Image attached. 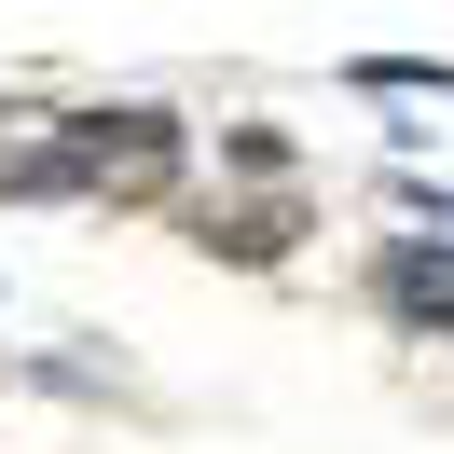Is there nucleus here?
Segmentation results:
<instances>
[{"label": "nucleus", "instance_id": "1", "mask_svg": "<svg viewBox=\"0 0 454 454\" xmlns=\"http://www.w3.org/2000/svg\"><path fill=\"white\" fill-rule=\"evenodd\" d=\"M14 193H111V207H152L179 179V124L166 111H83V124H56L42 152H14Z\"/></svg>", "mask_w": 454, "mask_h": 454}, {"label": "nucleus", "instance_id": "2", "mask_svg": "<svg viewBox=\"0 0 454 454\" xmlns=\"http://www.w3.org/2000/svg\"><path fill=\"white\" fill-rule=\"evenodd\" d=\"M386 317H399V331H441V317H454V248H427V234L386 248Z\"/></svg>", "mask_w": 454, "mask_h": 454}, {"label": "nucleus", "instance_id": "3", "mask_svg": "<svg viewBox=\"0 0 454 454\" xmlns=\"http://www.w3.org/2000/svg\"><path fill=\"white\" fill-rule=\"evenodd\" d=\"M289 234H303V207H289V193H262V207H207V248H234V262H276Z\"/></svg>", "mask_w": 454, "mask_h": 454}]
</instances>
